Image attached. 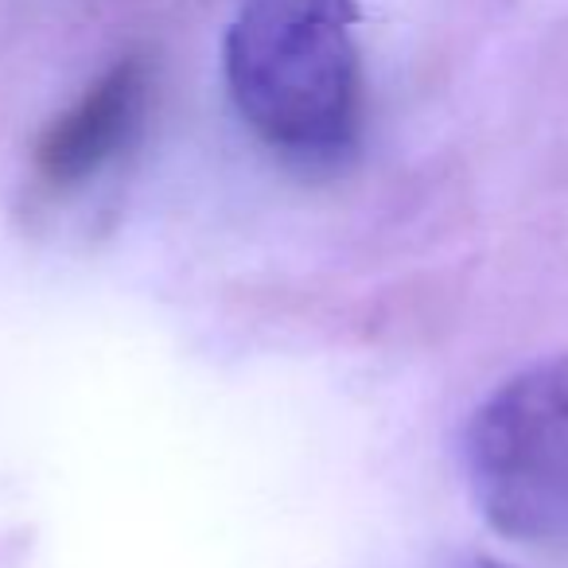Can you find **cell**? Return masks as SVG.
<instances>
[{"label": "cell", "mask_w": 568, "mask_h": 568, "mask_svg": "<svg viewBox=\"0 0 568 568\" xmlns=\"http://www.w3.org/2000/svg\"><path fill=\"white\" fill-rule=\"evenodd\" d=\"M355 0H242L226 32V87L281 156L335 164L363 125Z\"/></svg>", "instance_id": "cell-1"}, {"label": "cell", "mask_w": 568, "mask_h": 568, "mask_svg": "<svg viewBox=\"0 0 568 568\" xmlns=\"http://www.w3.org/2000/svg\"><path fill=\"white\" fill-rule=\"evenodd\" d=\"M464 475L503 537L568 549V358L514 374L471 413Z\"/></svg>", "instance_id": "cell-2"}, {"label": "cell", "mask_w": 568, "mask_h": 568, "mask_svg": "<svg viewBox=\"0 0 568 568\" xmlns=\"http://www.w3.org/2000/svg\"><path fill=\"white\" fill-rule=\"evenodd\" d=\"M144 110H149V67L141 59H121L82 90L71 110L51 121L36 149L40 175L55 187H74L98 175L136 136Z\"/></svg>", "instance_id": "cell-3"}, {"label": "cell", "mask_w": 568, "mask_h": 568, "mask_svg": "<svg viewBox=\"0 0 568 568\" xmlns=\"http://www.w3.org/2000/svg\"><path fill=\"white\" fill-rule=\"evenodd\" d=\"M448 568H514V565H503V560H495V557H483V552H464V557H456Z\"/></svg>", "instance_id": "cell-4"}]
</instances>
